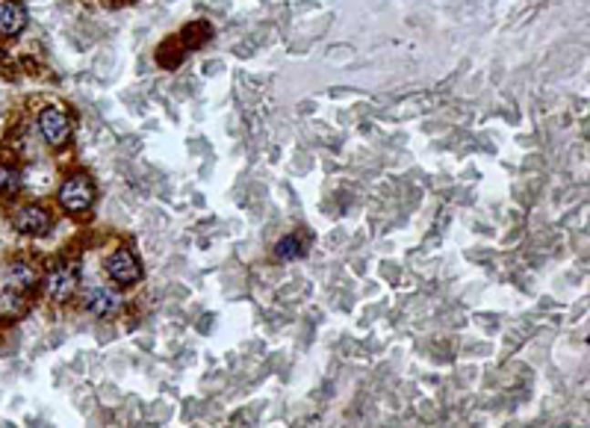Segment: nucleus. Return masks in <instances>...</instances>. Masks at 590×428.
<instances>
[{
	"label": "nucleus",
	"instance_id": "obj_1",
	"mask_svg": "<svg viewBox=\"0 0 590 428\" xmlns=\"http://www.w3.org/2000/svg\"><path fill=\"white\" fill-rule=\"evenodd\" d=\"M36 284H39V272H36L33 266H27V263L16 260L12 266H6L4 272H0V293H4V305H6L9 296L16 298L18 293L21 296L33 293Z\"/></svg>",
	"mask_w": 590,
	"mask_h": 428
},
{
	"label": "nucleus",
	"instance_id": "obj_2",
	"mask_svg": "<svg viewBox=\"0 0 590 428\" xmlns=\"http://www.w3.org/2000/svg\"><path fill=\"white\" fill-rule=\"evenodd\" d=\"M59 201L68 213H86L95 204V186L86 174H74L59 190Z\"/></svg>",
	"mask_w": 590,
	"mask_h": 428
},
{
	"label": "nucleus",
	"instance_id": "obj_3",
	"mask_svg": "<svg viewBox=\"0 0 590 428\" xmlns=\"http://www.w3.org/2000/svg\"><path fill=\"white\" fill-rule=\"evenodd\" d=\"M39 128H42V136L50 142V145H66L71 140V119L62 112L59 107H47L42 116H39Z\"/></svg>",
	"mask_w": 590,
	"mask_h": 428
},
{
	"label": "nucleus",
	"instance_id": "obj_4",
	"mask_svg": "<svg viewBox=\"0 0 590 428\" xmlns=\"http://www.w3.org/2000/svg\"><path fill=\"white\" fill-rule=\"evenodd\" d=\"M107 275L116 284L128 287V284H136L142 278V266H140V260H136L133 251H116L107 263Z\"/></svg>",
	"mask_w": 590,
	"mask_h": 428
},
{
	"label": "nucleus",
	"instance_id": "obj_5",
	"mask_svg": "<svg viewBox=\"0 0 590 428\" xmlns=\"http://www.w3.org/2000/svg\"><path fill=\"white\" fill-rule=\"evenodd\" d=\"M78 287H80L78 266H59L57 272H50L47 281H45L47 296L54 301H68L74 293H78Z\"/></svg>",
	"mask_w": 590,
	"mask_h": 428
},
{
	"label": "nucleus",
	"instance_id": "obj_6",
	"mask_svg": "<svg viewBox=\"0 0 590 428\" xmlns=\"http://www.w3.org/2000/svg\"><path fill=\"white\" fill-rule=\"evenodd\" d=\"M12 224H16V231L27 234V236H45L50 231V216L42 207H21L16 213V219H12Z\"/></svg>",
	"mask_w": 590,
	"mask_h": 428
},
{
	"label": "nucleus",
	"instance_id": "obj_7",
	"mask_svg": "<svg viewBox=\"0 0 590 428\" xmlns=\"http://www.w3.org/2000/svg\"><path fill=\"white\" fill-rule=\"evenodd\" d=\"M86 308H89L95 317H112L119 310V296L107 287H86Z\"/></svg>",
	"mask_w": 590,
	"mask_h": 428
},
{
	"label": "nucleus",
	"instance_id": "obj_8",
	"mask_svg": "<svg viewBox=\"0 0 590 428\" xmlns=\"http://www.w3.org/2000/svg\"><path fill=\"white\" fill-rule=\"evenodd\" d=\"M24 27H27V9L18 0L0 4V36H18Z\"/></svg>",
	"mask_w": 590,
	"mask_h": 428
},
{
	"label": "nucleus",
	"instance_id": "obj_9",
	"mask_svg": "<svg viewBox=\"0 0 590 428\" xmlns=\"http://www.w3.org/2000/svg\"><path fill=\"white\" fill-rule=\"evenodd\" d=\"M18 190H21L18 166H9V162H4V166H0V195H16Z\"/></svg>",
	"mask_w": 590,
	"mask_h": 428
},
{
	"label": "nucleus",
	"instance_id": "obj_10",
	"mask_svg": "<svg viewBox=\"0 0 590 428\" xmlns=\"http://www.w3.org/2000/svg\"><path fill=\"white\" fill-rule=\"evenodd\" d=\"M307 251V243H301V239L293 234V236H284L278 245H274V255H278L281 260H295L301 257Z\"/></svg>",
	"mask_w": 590,
	"mask_h": 428
},
{
	"label": "nucleus",
	"instance_id": "obj_11",
	"mask_svg": "<svg viewBox=\"0 0 590 428\" xmlns=\"http://www.w3.org/2000/svg\"><path fill=\"white\" fill-rule=\"evenodd\" d=\"M207 39H212V30H210L207 21H195V24H190V27L183 30L186 47H198L201 42H207Z\"/></svg>",
	"mask_w": 590,
	"mask_h": 428
}]
</instances>
